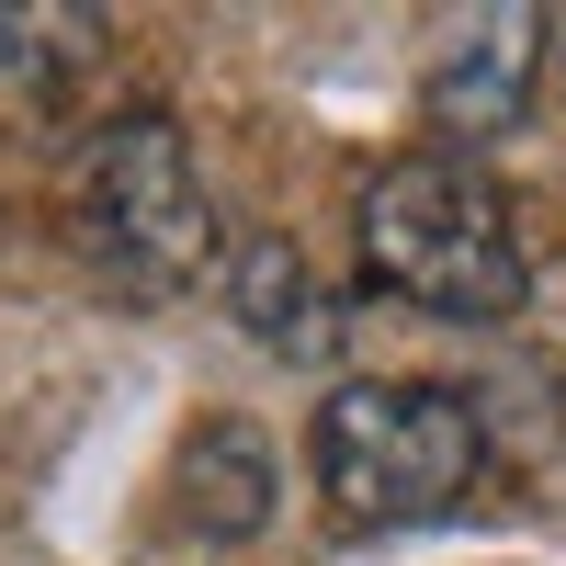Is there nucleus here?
Instances as JSON below:
<instances>
[{
  "mask_svg": "<svg viewBox=\"0 0 566 566\" xmlns=\"http://www.w3.org/2000/svg\"><path fill=\"white\" fill-rule=\"evenodd\" d=\"M352 250L397 306L453 317V328H499L533 306L522 227H510L499 181H476L464 159H386L352 193Z\"/></svg>",
  "mask_w": 566,
  "mask_h": 566,
  "instance_id": "f257e3e1",
  "label": "nucleus"
},
{
  "mask_svg": "<svg viewBox=\"0 0 566 566\" xmlns=\"http://www.w3.org/2000/svg\"><path fill=\"white\" fill-rule=\"evenodd\" d=\"M69 239L114 295H193L216 272V205L193 170V136L170 114H114L69 170Z\"/></svg>",
  "mask_w": 566,
  "mask_h": 566,
  "instance_id": "f03ea898",
  "label": "nucleus"
},
{
  "mask_svg": "<svg viewBox=\"0 0 566 566\" xmlns=\"http://www.w3.org/2000/svg\"><path fill=\"white\" fill-rule=\"evenodd\" d=\"M488 476V419L453 386H328L317 408V488L340 522L397 533V522H442Z\"/></svg>",
  "mask_w": 566,
  "mask_h": 566,
  "instance_id": "7ed1b4c3",
  "label": "nucleus"
},
{
  "mask_svg": "<svg viewBox=\"0 0 566 566\" xmlns=\"http://www.w3.org/2000/svg\"><path fill=\"white\" fill-rule=\"evenodd\" d=\"M533 91H544V12L499 0V12H476V23L431 57L419 114H431L442 148H488V136H510V125L533 114Z\"/></svg>",
  "mask_w": 566,
  "mask_h": 566,
  "instance_id": "20e7f679",
  "label": "nucleus"
},
{
  "mask_svg": "<svg viewBox=\"0 0 566 566\" xmlns=\"http://www.w3.org/2000/svg\"><path fill=\"white\" fill-rule=\"evenodd\" d=\"M91 69H103V12H80V0H0V136L69 125Z\"/></svg>",
  "mask_w": 566,
  "mask_h": 566,
  "instance_id": "39448f33",
  "label": "nucleus"
},
{
  "mask_svg": "<svg viewBox=\"0 0 566 566\" xmlns=\"http://www.w3.org/2000/svg\"><path fill=\"white\" fill-rule=\"evenodd\" d=\"M227 306H239L250 340L295 352V363H328V352H340V306L317 295V272H306L295 239H250V250H227Z\"/></svg>",
  "mask_w": 566,
  "mask_h": 566,
  "instance_id": "423d86ee",
  "label": "nucleus"
},
{
  "mask_svg": "<svg viewBox=\"0 0 566 566\" xmlns=\"http://www.w3.org/2000/svg\"><path fill=\"white\" fill-rule=\"evenodd\" d=\"M181 510H193L205 544H250L272 522V442L250 419H205V431L181 442Z\"/></svg>",
  "mask_w": 566,
  "mask_h": 566,
  "instance_id": "0eeeda50",
  "label": "nucleus"
},
{
  "mask_svg": "<svg viewBox=\"0 0 566 566\" xmlns=\"http://www.w3.org/2000/svg\"><path fill=\"white\" fill-rule=\"evenodd\" d=\"M544 103H566V0L544 12Z\"/></svg>",
  "mask_w": 566,
  "mask_h": 566,
  "instance_id": "6e6552de",
  "label": "nucleus"
}]
</instances>
